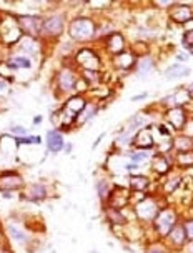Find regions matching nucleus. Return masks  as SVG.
<instances>
[{"label": "nucleus", "instance_id": "f257e3e1", "mask_svg": "<svg viewBox=\"0 0 193 253\" xmlns=\"http://www.w3.org/2000/svg\"><path fill=\"white\" fill-rule=\"evenodd\" d=\"M67 34L74 43H90L95 40L97 22L88 15H78L69 22Z\"/></svg>", "mask_w": 193, "mask_h": 253}, {"label": "nucleus", "instance_id": "f03ea898", "mask_svg": "<svg viewBox=\"0 0 193 253\" xmlns=\"http://www.w3.org/2000/svg\"><path fill=\"white\" fill-rule=\"evenodd\" d=\"M178 223V213L175 211L172 207H165V209H160V211L156 213L155 220L152 221L154 225V230L158 238H165L170 233L175 225Z\"/></svg>", "mask_w": 193, "mask_h": 253}, {"label": "nucleus", "instance_id": "7ed1b4c3", "mask_svg": "<svg viewBox=\"0 0 193 253\" xmlns=\"http://www.w3.org/2000/svg\"><path fill=\"white\" fill-rule=\"evenodd\" d=\"M78 79L80 74H77L74 67H62L55 74V92L60 95H69V97L74 95Z\"/></svg>", "mask_w": 193, "mask_h": 253}, {"label": "nucleus", "instance_id": "20e7f679", "mask_svg": "<svg viewBox=\"0 0 193 253\" xmlns=\"http://www.w3.org/2000/svg\"><path fill=\"white\" fill-rule=\"evenodd\" d=\"M15 22L24 35L40 39L42 25H43V15H39V13H19V15H15Z\"/></svg>", "mask_w": 193, "mask_h": 253}, {"label": "nucleus", "instance_id": "39448f33", "mask_svg": "<svg viewBox=\"0 0 193 253\" xmlns=\"http://www.w3.org/2000/svg\"><path fill=\"white\" fill-rule=\"evenodd\" d=\"M65 30H67V19L64 13H52L48 17H43L40 39H45V40L58 39Z\"/></svg>", "mask_w": 193, "mask_h": 253}, {"label": "nucleus", "instance_id": "423d86ee", "mask_svg": "<svg viewBox=\"0 0 193 253\" xmlns=\"http://www.w3.org/2000/svg\"><path fill=\"white\" fill-rule=\"evenodd\" d=\"M74 62L77 63V67L80 70L100 72V67H102V60H100V57H98V53L90 47L77 48L74 53Z\"/></svg>", "mask_w": 193, "mask_h": 253}, {"label": "nucleus", "instance_id": "0eeeda50", "mask_svg": "<svg viewBox=\"0 0 193 253\" xmlns=\"http://www.w3.org/2000/svg\"><path fill=\"white\" fill-rule=\"evenodd\" d=\"M158 211L160 205L154 197H145L135 203V216L142 221H154Z\"/></svg>", "mask_w": 193, "mask_h": 253}, {"label": "nucleus", "instance_id": "6e6552de", "mask_svg": "<svg viewBox=\"0 0 193 253\" xmlns=\"http://www.w3.org/2000/svg\"><path fill=\"white\" fill-rule=\"evenodd\" d=\"M168 19L177 25H185L193 20V3H180L175 2L167 10Z\"/></svg>", "mask_w": 193, "mask_h": 253}, {"label": "nucleus", "instance_id": "1a4fd4ad", "mask_svg": "<svg viewBox=\"0 0 193 253\" xmlns=\"http://www.w3.org/2000/svg\"><path fill=\"white\" fill-rule=\"evenodd\" d=\"M163 243L167 245V248L173 252H178L182 250V248L187 247V235H185V230H183V225L182 223H177L175 227L170 230V233L167 237L163 238Z\"/></svg>", "mask_w": 193, "mask_h": 253}, {"label": "nucleus", "instance_id": "9d476101", "mask_svg": "<svg viewBox=\"0 0 193 253\" xmlns=\"http://www.w3.org/2000/svg\"><path fill=\"white\" fill-rule=\"evenodd\" d=\"M87 102L88 100L83 97V95L74 93V95H70V97H67L64 107H62V112H64L67 117H70V119L75 120V117L83 110V107L87 105Z\"/></svg>", "mask_w": 193, "mask_h": 253}, {"label": "nucleus", "instance_id": "9b49d317", "mask_svg": "<svg viewBox=\"0 0 193 253\" xmlns=\"http://www.w3.org/2000/svg\"><path fill=\"white\" fill-rule=\"evenodd\" d=\"M103 43H105V50L110 57H115L127 50V39L120 32H114L112 35H109V37L103 40Z\"/></svg>", "mask_w": 193, "mask_h": 253}, {"label": "nucleus", "instance_id": "f8f14e48", "mask_svg": "<svg viewBox=\"0 0 193 253\" xmlns=\"http://www.w3.org/2000/svg\"><path fill=\"white\" fill-rule=\"evenodd\" d=\"M24 177L17 171H5L0 173V190L2 192H13V190H24Z\"/></svg>", "mask_w": 193, "mask_h": 253}, {"label": "nucleus", "instance_id": "ddd939ff", "mask_svg": "<svg viewBox=\"0 0 193 253\" xmlns=\"http://www.w3.org/2000/svg\"><path fill=\"white\" fill-rule=\"evenodd\" d=\"M192 95L187 92L185 88L180 87L178 90H175V92L168 93L167 97L161 98V105H163L165 110H168V108H175V107H185L188 102H190Z\"/></svg>", "mask_w": 193, "mask_h": 253}, {"label": "nucleus", "instance_id": "4468645a", "mask_svg": "<svg viewBox=\"0 0 193 253\" xmlns=\"http://www.w3.org/2000/svg\"><path fill=\"white\" fill-rule=\"evenodd\" d=\"M187 119H188V114L183 107H175V108L165 110V124L168 126H172L173 130H177L178 133H180L182 126L185 125Z\"/></svg>", "mask_w": 193, "mask_h": 253}, {"label": "nucleus", "instance_id": "2eb2a0df", "mask_svg": "<svg viewBox=\"0 0 193 253\" xmlns=\"http://www.w3.org/2000/svg\"><path fill=\"white\" fill-rule=\"evenodd\" d=\"M154 145H155V138H154V133H152L150 126H145V128L138 130V132L133 135L132 147L135 148V150H148V152H152Z\"/></svg>", "mask_w": 193, "mask_h": 253}, {"label": "nucleus", "instance_id": "dca6fc26", "mask_svg": "<svg viewBox=\"0 0 193 253\" xmlns=\"http://www.w3.org/2000/svg\"><path fill=\"white\" fill-rule=\"evenodd\" d=\"M135 62H137V57L133 55L130 50H125L118 55L112 57V63L116 70L123 72V74H128V72H133V67H135Z\"/></svg>", "mask_w": 193, "mask_h": 253}, {"label": "nucleus", "instance_id": "f3484780", "mask_svg": "<svg viewBox=\"0 0 193 253\" xmlns=\"http://www.w3.org/2000/svg\"><path fill=\"white\" fill-rule=\"evenodd\" d=\"M155 58L154 55H145V57H138L137 62H135V67H133V74H135L138 79H145L150 74H154L155 70Z\"/></svg>", "mask_w": 193, "mask_h": 253}, {"label": "nucleus", "instance_id": "a211bd4d", "mask_svg": "<svg viewBox=\"0 0 193 253\" xmlns=\"http://www.w3.org/2000/svg\"><path fill=\"white\" fill-rule=\"evenodd\" d=\"M190 75H192V69L187 63L175 62L163 70V77L167 80H182V79H188Z\"/></svg>", "mask_w": 193, "mask_h": 253}, {"label": "nucleus", "instance_id": "6ab92c4d", "mask_svg": "<svg viewBox=\"0 0 193 253\" xmlns=\"http://www.w3.org/2000/svg\"><path fill=\"white\" fill-rule=\"evenodd\" d=\"M17 47H19L20 52L25 53V57H35L39 55L40 50H42V43H40V39H34V37H27L24 35L19 43H17Z\"/></svg>", "mask_w": 193, "mask_h": 253}, {"label": "nucleus", "instance_id": "aec40b11", "mask_svg": "<svg viewBox=\"0 0 193 253\" xmlns=\"http://www.w3.org/2000/svg\"><path fill=\"white\" fill-rule=\"evenodd\" d=\"M45 145L50 153H60L65 148V140L58 130H48L45 133Z\"/></svg>", "mask_w": 193, "mask_h": 253}, {"label": "nucleus", "instance_id": "412c9836", "mask_svg": "<svg viewBox=\"0 0 193 253\" xmlns=\"http://www.w3.org/2000/svg\"><path fill=\"white\" fill-rule=\"evenodd\" d=\"M150 170L156 175H165L168 173L170 169H172V164H170L168 157L163 155V153H158V155L150 158Z\"/></svg>", "mask_w": 193, "mask_h": 253}, {"label": "nucleus", "instance_id": "4be33fe9", "mask_svg": "<svg viewBox=\"0 0 193 253\" xmlns=\"http://www.w3.org/2000/svg\"><path fill=\"white\" fill-rule=\"evenodd\" d=\"M152 185V180L147 177V175H140V173H132L128 177V187L132 192H142L145 193Z\"/></svg>", "mask_w": 193, "mask_h": 253}, {"label": "nucleus", "instance_id": "5701e85b", "mask_svg": "<svg viewBox=\"0 0 193 253\" xmlns=\"http://www.w3.org/2000/svg\"><path fill=\"white\" fill-rule=\"evenodd\" d=\"M47 197V187L43 183H34L30 187H24V198L32 202H40Z\"/></svg>", "mask_w": 193, "mask_h": 253}, {"label": "nucleus", "instance_id": "b1692460", "mask_svg": "<svg viewBox=\"0 0 193 253\" xmlns=\"http://www.w3.org/2000/svg\"><path fill=\"white\" fill-rule=\"evenodd\" d=\"M148 122H150V117H147L145 114H137V115H133L128 119L127 125H125V130L130 132L132 135H135L138 130L148 126Z\"/></svg>", "mask_w": 193, "mask_h": 253}, {"label": "nucleus", "instance_id": "393cba45", "mask_svg": "<svg viewBox=\"0 0 193 253\" xmlns=\"http://www.w3.org/2000/svg\"><path fill=\"white\" fill-rule=\"evenodd\" d=\"M98 114V105L95 102H87V105L83 107V110L75 117V125L80 126V125H85L87 122L93 120V117Z\"/></svg>", "mask_w": 193, "mask_h": 253}, {"label": "nucleus", "instance_id": "a878e982", "mask_svg": "<svg viewBox=\"0 0 193 253\" xmlns=\"http://www.w3.org/2000/svg\"><path fill=\"white\" fill-rule=\"evenodd\" d=\"M172 150L175 153H183V152H192L193 150V138H188L185 135L177 133L172 138Z\"/></svg>", "mask_w": 193, "mask_h": 253}, {"label": "nucleus", "instance_id": "bb28decb", "mask_svg": "<svg viewBox=\"0 0 193 253\" xmlns=\"http://www.w3.org/2000/svg\"><path fill=\"white\" fill-rule=\"evenodd\" d=\"M7 67L10 70H29L32 69V58L25 55H12L7 60Z\"/></svg>", "mask_w": 193, "mask_h": 253}, {"label": "nucleus", "instance_id": "cd10ccee", "mask_svg": "<svg viewBox=\"0 0 193 253\" xmlns=\"http://www.w3.org/2000/svg\"><path fill=\"white\" fill-rule=\"evenodd\" d=\"M7 233H8V237H10V240L19 243V245H27V243H29V235H27L25 230H22L19 225L8 223L7 225Z\"/></svg>", "mask_w": 193, "mask_h": 253}, {"label": "nucleus", "instance_id": "c85d7f7f", "mask_svg": "<svg viewBox=\"0 0 193 253\" xmlns=\"http://www.w3.org/2000/svg\"><path fill=\"white\" fill-rule=\"evenodd\" d=\"M95 188H97L98 197H100L103 202H109L112 192H114L115 187L112 185V182L109 178H98L95 182Z\"/></svg>", "mask_w": 193, "mask_h": 253}, {"label": "nucleus", "instance_id": "c756f323", "mask_svg": "<svg viewBox=\"0 0 193 253\" xmlns=\"http://www.w3.org/2000/svg\"><path fill=\"white\" fill-rule=\"evenodd\" d=\"M105 216H107V220L110 221V225H114V227H123L125 221H127L123 211L118 209H114V207H107Z\"/></svg>", "mask_w": 193, "mask_h": 253}, {"label": "nucleus", "instance_id": "7c9ffc66", "mask_svg": "<svg viewBox=\"0 0 193 253\" xmlns=\"http://www.w3.org/2000/svg\"><path fill=\"white\" fill-rule=\"evenodd\" d=\"M152 158V152L148 150H135L133 148L132 152H130L128 155V162H132V164H137V165H142L145 164V162H148Z\"/></svg>", "mask_w": 193, "mask_h": 253}, {"label": "nucleus", "instance_id": "2f4dec72", "mask_svg": "<svg viewBox=\"0 0 193 253\" xmlns=\"http://www.w3.org/2000/svg\"><path fill=\"white\" fill-rule=\"evenodd\" d=\"M175 164L180 167V169H193V150L177 153L175 155Z\"/></svg>", "mask_w": 193, "mask_h": 253}, {"label": "nucleus", "instance_id": "473e14b6", "mask_svg": "<svg viewBox=\"0 0 193 253\" xmlns=\"http://www.w3.org/2000/svg\"><path fill=\"white\" fill-rule=\"evenodd\" d=\"M180 185H182V177H170L167 182L163 183V187H161V192H163L165 195H170V193H173Z\"/></svg>", "mask_w": 193, "mask_h": 253}, {"label": "nucleus", "instance_id": "72a5a7b5", "mask_svg": "<svg viewBox=\"0 0 193 253\" xmlns=\"http://www.w3.org/2000/svg\"><path fill=\"white\" fill-rule=\"evenodd\" d=\"M132 140H133V135L130 132H127V130H123V132H120L118 135H116L115 145H116V148L130 147V145H132Z\"/></svg>", "mask_w": 193, "mask_h": 253}, {"label": "nucleus", "instance_id": "f704fd0d", "mask_svg": "<svg viewBox=\"0 0 193 253\" xmlns=\"http://www.w3.org/2000/svg\"><path fill=\"white\" fill-rule=\"evenodd\" d=\"M145 253H168V248L163 242H150V245H147Z\"/></svg>", "mask_w": 193, "mask_h": 253}, {"label": "nucleus", "instance_id": "c9c22d12", "mask_svg": "<svg viewBox=\"0 0 193 253\" xmlns=\"http://www.w3.org/2000/svg\"><path fill=\"white\" fill-rule=\"evenodd\" d=\"M182 225H183V230H185V235H187L188 243L193 242V216H192V218L183 220Z\"/></svg>", "mask_w": 193, "mask_h": 253}, {"label": "nucleus", "instance_id": "e433bc0d", "mask_svg": "<svg viewBox=\"0 0 193 253\" xmlns=\"http://www.w3.org/2000/svg\"><path fill=\"white\" fill-rule=\"evenodd\" d=\"M180 133L185 135V137H188V138H193V117H188L185 125L182 126Z\"/></svg>", "mask_w": 193, "mask_h": 253}, {"label": "nucleus", "instance_id": "4c0bfd02", "mask_svg": "<svg viewBox=\"0 0 193 253\" xmlns=\"http://www.w3.org/2000/svg\"><path fill=\"white\" fill-rule=\"evenodd\" d=\"M10 133H12V137H15V138L29 137V132H27V128H25V126H22V125H13L12 128H10Z\"/></svg>", "mask_w": 193, "mask_h": 253}, {"label": "nucleus", "instance_id": "58836bf2", "mask_svg": "<svg viewBox=\"0 0 193 253\" xmlns=\"http://www.w3.org/2000/svg\"><path fill=\"white\" fill-rule=\"evenodd\" d=\"M193 45V30H190V32H185V34H183V47L187 48H190Z\"/></svg>", "mask_w": 193, "mask_h": 253}, {"label": "nucleus", "instance_id": "ea45409f", "mask_svg": "<svg viewBox=\"0 0 193 253\" xmlns=\"http://www.w3.org/2000/svg\"><path fill=\"white\" fill-rule=\"evenodd\" d=\"M8 90H10V80L3 79V77H0V93L8 92Z\"/></svg>", "mask_w": 193, "mask_h": 253}, {"label": "nucleus", "instance_id": "a19ab883", "mask_svg": "<svg viewBox=\"0 0 193 253\" xmlns=\"http://www.w3.org/2000/svg\"><path fill=\"white\" fill-rule=\"evenodd\" d=\"M188 57H190V53H185V52H177L175 53V60L178 63H185L188 60Z\"/></svg>", "mask_w": 193, "mask_h": 253}, {"label": "nucleus", "instance_id": "79ce46f5", "mask_svg": "<svg viewBox=\"0 0 193 253\" xmlns=\"http://www.w3.org/2000/svg\"><path fill=\"white\" fill-rule=\"evenodd\" d=\"M148 97V92H142L140 95H133L132 97V102H140V100H145Z\"/></svg>", "mask_w": 193, "mask_h": 253}, {"label": "nucleus", "instance_id": "37998d69", "mask_svg": "<svg viewBox=\"0 0 193 253\" xmlns=\"http://www.w3.org/2000/svg\"><path fill=\"white\" fill-rule=\"evenodd\" d=\"M183 88H185V90H187V92H188V93H190V95H192V97H193V82H190V84H187V85H183Z\"/></svg>", "mask_w": 193, "mask_h": 253}, {"label": "nucleus", "instance_id": "c03bdc74", "mask_svg": "<svg viewBox=\"0 0 193 253\" xmlns=\"http://www.w3.org/2000/svg\"><path fill=\"white\" fill-rule=\"evenodd\" d=\"M103 137H105V133H100V137H98V138L95 140V142H93V148H97V145L102 142V138H103Z\"/></svg>", "mask_w": 193, "mask_h": 253}, {"label": "nucleus", "instance_id": "a18cd8bd", "mask_svg": "<svg viewBox=\"0 0 193 253\" xmlns=\"http://www.w3.org/2000/svg\"><path fill=\"white\" fill-rule=\"evenodd\" d=\"M187 253H193V242L187 243Z\"/></svg>", "mask_w": 193, "mask_h": 253}, {"label": "nucleus", "instance_id": "49530a36", "mask_svg": "<svg viewBox=\"0 0 193 253\" xmlns=\"http://www.w3.org/2000/svg\"><path fill=\"white\" fill-rule=\"evenodd\" d=\"M40 122H42V115H37V117L34 119V124H35V125H39Z\"/></svg>", "mask_w": 193, "mask_h": 253}, {"label": "nucleus", "instance_id": "de8ad7c7", "mask_svg": "<svg viewBox=\"0 0 193 253\" xmlns=\"http://www.w3.org/2000/svg\"><path fill=\"white\" fill-rule=\"evenodd\" d=\"M72 147H74L72 143H65V148H64V150H65V152H72Z\"/></svg>", "mask_w": 193, "mask_h": 253}, {"label": "nucleus", "instance_id": "09e8293b", "mask_svg": "<svg viewBox=\"0 0 193 253\" xmlns=\"http://www.w3.org/2000/svg\"><path fill=\"white\" fill-rule=\"evenodd\" d=\"M188 53H190V55H193V45H192L190 48H188Z\"/></svg>", "mask_w": 193, "mask_h": 253}]
</instances>
